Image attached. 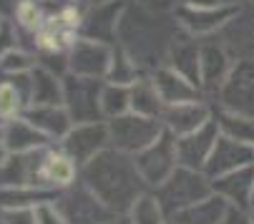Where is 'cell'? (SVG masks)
<instances>
[{
  "label": "cell",
  "instance_id": "cell-16",
  "mask_svg": "<svg viewBox=\"0 0 254 224\" xmlns=\"http://www.w3.org/2000/svg\"><path fill=\"white\" fill-rule=\"evenodd\" d=\"M219 124L211 116L201 129L187 134V136H176V151H179V164L181 166H189V169H201L211 154V149L219 139Z\"/></svg>",
  "mask_w": 254,
  "mask_h": 224
},
{
  "label": "cell",
  "instance_id": "cell-44",
  "mask_svg": "<svg viewBox=\"0 0 254 224\" xmlns=\"http://www.w3.org/2000/svg\"><path fill=\"white\" fill-rule=\"evenodd\" d=\"M249 214H252V219H254V207H252V209H249Z\"/></svg>",
  "mask_w": 254,
  "mask_h": 224
},
{
  "label": "cell",
  "instance_id": "cell-14",
  "mask_svg": "<svg viewBox=\"0 0 254 224\" xmlns=\"http://www.w3.org/2000/svg\"><path fill=\"white\" fill-rule=\"evenodd\" d=\"M124 10H126V0H101V3L88 5L81 25V35L116 46Z\"/></svg>",
  "mask_w": 254,
  "mask_h": 224
},
{
  "label": "cell",
  "instance_id": "cell-15",
  "mask_svg": "<svg viewBox=\"0 0 254 224\" xmlns=\"http://www.w3.org/2000/svg\"><path fill=\"white\" fill-rule=\"evenodd\" d=\"M249 164H254V146L239 139H232L227 134H219V139H216L211 154L204 164V174L209 179H216V176L249 166Z\"/></svg>",
  "mask_w": 254,
  "mask_h": 224
},
{
  "label": "cell",
  "instance_id": "cell-40",
  "mask_svg": "<svg viewBox=\"0 0 254 224\" xmlns=\"http://www.w3.org/2000/svg\"><path fill=\"white\" fill-rule=\"evenodd\" d=\"M8 156H10V151H8V146L3 144V136H0V164H5Z\"/></svg>",
  "mask_w": 254,
  "mask_h": 224
},
{
  "label": "cell",
  "instance_id": "cell-33",
  "mask_svg": "<svg viewBox=\"0 0 254 224\" xmlns=\"http://www.w3.org/2000/svg\"><path fill=\"white\" fill-rule=\"evenodd\" d=\"M35 217H38V224H68L56 199L43 202V204L35 207Z\"/></svg>",
  "mask_w": 254,
  "mask_h": 224
},
{
  "label": "cell",
  "instance_id": "cell-29",
  "mask_svg": "<svg viewBox=\"0 0 254 224\" xmlns=\"http://www.w3.org/2000/svg\"><path fill=\"white\" fill-rule=\"evenodd\" d=\"M143 76V68L121 48L114 46V58H111V68H108V83H121V86H133L138 78Z\"/></svg>",
  "mask_w": 254,
  "mask_h": 224
},
{
  "label": "cell",
  "instance_id": "cell-9",
  "mask_svg": "<svg viewBox=\"0 0 254 224\" xmlns=\"http://www.w3.org/2000/svg\"><path fill=\"white\" fill-rule=\"evenodd\" d=\"M56 202H58L68 224H103V222L116 219V214L108 209L83 181L63 189Z\"/></svg>",
  "mask_w": 254,
  "mask_h": 224
},
{
  "label": "cell",
  "instance_id": "cell-24",
  "mask_svg": "<svg viewBox=\"0 0 254 224\" xmlns=\"http://www.w3.org/2000/svg\"><path fill=\"white\" fill-rule=\"evenodd\" d=\"M229 207L232 204L224 197H219L214 192L211 197H206V199H201V202H196V204H191L187 209L176 212L171 217V222L174 224H222V219L227 217Z\"/></svg>",
  "mask_w": 254,
  "mask_h": 224
},
{
  "label": "cell",
  "instance_id": "cell-8",
  "mask_svg": "<svg viewBox=\"0 0 254 224\" xmlns=\"http://www.w3.org/2000/svg\"><path fill=\"white\" fill-rule=\"evenodd\" d=\"M81 176V164L70 156L65 149H38L35 154V174H33V184L38 186H48V189H68L73 186L76 179Z\"/></svg>",
  "mask_w": 254,
  "mask_h": 224
},
{
  "label": "cell",
  "instance_id": "cell-10",
  "mask_svg": "<svg viewBox=\"0 0 254 224\" xmlns=\"http://www.w3.org/2000/svg\"><path fill=\"white\" fill-rule=\"evenodd\" d=\"M111 58H114V46L111 43L78 35L73 48L68 51V73L106 81L108 68H111Z\"/></svg>",
  "mask_w": 254,
  "mask_h": 224
},
{
  "label": "cell",
  "instance_id": "cell-13",
  "mask_svg": "<svg viewBox=\"0 0 254 224\" xmlns=\"http://www.w3.org/2000/svg\"><path fill=\"white\" fill-rule=\"evenodd\" d=\"M61 146L73 156L81 166L93 159L98 151H103L106 146H111V131H108V121H83V124H73L63 139Z\"/></svg>",
  "mask_w": 254,
  "mask_h": 224
},
{
  "label": "cell",
  "instance_id": "cell-35",
  "mask_svg": "<svg viewBox=\"0 0 254 224\" xmlns=\"http://www.w3.org/2000/svg\"><path fill=\"white\" fill-rule=\"evenodd\" d=\"M18 46V30L13 20H5L3 28H0V58H3L8 51H13Z\"/></svg>",
  "mask_w": 254,
  "mask_h": 224
},
{
  "label": "cell",
  "instance_id": "cell-39",
  "mask_svg": "<svg viewBox=\"0 0 254 224\" xmlns=\"http://www.w3.org/2000/svg\"><path fill=\"white\" fill-rule=\"evenodd\" d=\"M227 0H181L179 5H189V8H216V5H224Z\"/></svg>",
  "mask_w": 254,
  "mask_h": 224
},
{
  "label": "cell",
  "instance_id": "cell-19",
  "mask_svg": "<svg viewBox=\"0 0 254 224\" xmlns=\"http://www.w3.org/2000/svg\"><path fill=\"white\" fill-rule=\"evenodd\" d=\"M209 119H211V108H209V103L204 98L164 106V114H161L164 126L174 136H187V134L201 129Z\"/></svg>",
  "mask_w": 254,
  "mask_h": 224
},
{
  "label": "cell",
  "instance_id": "cell-27",
  "mask_svg": "<svg viewBox=\"0 0 254 224\" xmlns=\"http://www.w3.org/2000/svg\"><path fill=\"white\" fill-rule=\"evenodd\" d=\"M214 119H216V124H219L222 134L254 146V114H237V111L216 108Z\"/></svg>",
  "mask_w": 254,
  "mask_h": 224
},
{
  "label": "cell",
  "instance_id": "cell-25",
  "mask_svg": "<svg viewBox=\"0 0 254 224\" xmlns=\"http://www.w3.org/2000/svg\"><path fill=\"white\" fill-rule=\"evenodd\" d=\"M30 81H33V103L30 106H58L63 103V76L35 66L30 71Z\"/></svg>",
  "mask_w": 254,
  "mask_h": 224
},
{
  "label": "cell",
  "instance_id": "cell-45",
  "mask_svg": "<svg viewBox=\"0 0 254 224\" xmlns=\"http://www.w3.org/2000/svg\"><path fill=\"white\" fill-rule=\"evenodd\" d=\"M103 224H119V222H103Z\"/></svg>",
  "mask_w": 254,
  "mask_h": 224
},
{
  "label": "cell",
  "instance_id": "cell-11",
  "mask_svg": "<svg viewBox=\"0 0 254 224\" xmlns=\"http://www.w3.org/2000/svg\"><path fill=\"white\" fill-rule=\"evenodd\" d=\"M234 61H237V58H234L232 51L222 43L219 35L201 38L199 78H201V91H204V96H216V91H219L222 83L227 81Z\"/></svg>",
  "mask_w": 254,
  "mask_h": 224
},
{
  "label": "cell",
  "instance_id": "cell-23",
  "mask_svg": "<svg viewBox=\"0 0 254 224\" xmlns=\"http://www.w3.org/2000/svg\"><path fill=\"white\" fill-rule=\"evenodd\" d=\"M58 189L38 184H13V186H0V212L3 209H23V207H38L43 202L58 199Z\"/></svg>",
  "mask_w": 254,
  "mask_h": 224
},
{
  "label": "cell",
  "instance_id": "cell-22",
  "mask_svg": "<svg viewBox=\"0 0 254 224\" xmlns=\"http://www.w3.org/2000/svg\"><path fill=\"white\" fill-rule=\"evenodd\" d=\"M28 121H33L35 126H38L51 141H58L63 139L70 129H73V119H70L68 108L63 103L58 106H30L25 111Z\"/></svg>",
  "mask_w": 254,
  "mask_h": 224
},
{
  "label": "cell",
  "instance_id": "cell-12",
  "mask_svg": "<svg viewBox=\"0 0 254 224\" xmlns=\"http://www.w3.org/2000/svg\"><path fill=\"white\" fill-rule=\"evenodd\" d=\"M242 5L234 3H224L216 8H189V5H179L174 10V18L179 23V28H184L187 33L196 35V38H209L216 35L224 25H229V20L239 13Z\"/></svg>",
  "mask_w": 254,
  "mask_h": 224
},
{
  "label": "cell",
  "instance_id": "cell-2",
  "mask_svg": "<svg viewBox=\"0 0 254 224\" xmlns=\"http://www.w3.org/2000/svg\"><path fill=\"white\" fill-rule=\"evenodd\" d=\"M176 28L179 23L174 15L166 18V13H154L136 3H126L116 46H121L143 71L151 73L154 68L164 66Z\"/></svg>",
  "mask_w": 254,
  "mask_h": 224
},
{
  "label": "cell",
  "instance_id": "cell-5",
  "mask_svg": "<svg viewBox=\"0 0 254 224\" xmlns=\"http://www.w3.org/2000/svg\"><path fill=\"white\" fill-rule=\"evenodd\" d=\"M103 83H106L103 78H88V76H76V73L63 76V106L68 108L73 124L103 119L101 108Z\"/></svg>",
  "mask_w": 254,
  "mask_h": 224
},
{
  "label": "cell",
  "instance_id": "cell-20",
  "mask_svg": "<svg viewBox=\"0 0 254 224\" xmlns=\"http://www.w3.org/2000/svg\"><path fill=\"white\" fill-rule=\"evenodd\" d=\"M3 144L8 146L10 154H30V151H38V149L48 146L51 139L35 126L33 121H28V116H18V119H10L5 121L3 126Z\"/></svg>",
  "mask_w": 254,
  "mask_h": 224
},
{
  "label": "cell",
  "instance_id": "cell-32",
  "mask_svg": "<svg viewBox=\"0 0 254 224\" xmlns=\"http://www.w3.org/2000/svg\"><path fill=\"white\" fill-rule=\"evenodd\" d=\"M38 66V56L33 51L15 46L13 51H8L3 58H0V76H10V73H28Z\"/></svg>",
  "mask_w": 254,
  "mask_h": 224
},
{
  "label": "cell",
  "instance_id": "cell-7",
  "mask_svg": "<svg viewBox=\"0 0 254 224\" xmlns=\"http://www.w3.org/2000/svg\"><path fill=\"white\" fill-rule=\"evenodd\" d=\"M136 166L143 176V181L149 184V189H156L161 181H166L171 176V171L179 166V151H176V136L164 126L161 136L149 144L143 151H138L136 156Z\"/></svg>",
  "mask_w": 254,
  "mask_h": 224
},
{
  "label": "cell",
  "instance_id": "cell-36",
  "mask_svg": "<svg viewBox=\"0 0 254 224\" xmlns=\"http://www.w3.org/2000/svg\"><path fill=\"white\" fill-rule=\"evenodd\" d=\"M133 3L146 10H154V13H174L181 0H133Z\"/></svg>",
  "mask_w": 254,
  "mask_h": 224
},
{
  "label": "cell",
  "instance_id": "cell-43",
  "mask_svg": "<svg viewBox=\"0 0 254 224\" xmlns=\"http://www.w3.org/2000/svg\"><path fill=\"white\" fill-rule=\"evenodd\" d=\"M3 23H5V18H3V15H0V28H3Z\"/></svg>",
  "mask_w": 254,
  "mask_h": 224
},
{
  "label": "cell",
  "instance_id": "cell-41",
  "mask_svg": "<svg viewBox=\"0 0 254 224\" xmlns=\"http://www.w3.org/2000/svg\"><path fill=\"white\" fill-rule=\"evenodd\" d=\"M227 3H234V5H249V3H254V0H227Z\"/></svg>",
  "mask_w": 254,
  "mask_h": 224
},
{
  "label": "cell",
  "instance_id": "cell-26",
  "mask_svg": "<svg viewBox=\"0 0 254 224\" xmlns=\"http://www.w3.org/2000/svg\"><path fill=\"white\" fill-rule=\"evenodd\" d=\"M164 101L151 81L149 73H143V76L131 86V111L136 114H143V116H151V119H161L164 114Z\"/></svg>",
  "mask_w": 254,
  "mask_h": 224
},
{
  "label": "cell",
  "instance_id": "cell-28",
  "mask_svg": "<svg viewBox=\"0 0 254 224\" xmlns=\"http://www.w3.org/2000/svg\"><path fill=\"white\" fill-rule=\"evenodd\" d=\"M126 217L131 219V224H166L169 222V214L164 204L159 202L156 192H149V189L133 202Z\"/></svg>",
  "mask_w": 254,
  "mask_h": 224
},
{
  "label": "cell",
  "instance_id": "cell-17",
  "mask_svg": "<svg viewBox=\"0 0 254 224\" xmlns=\"http://www.w3.org/2000/svg\"><path fill=\"white\" fill-rule=\"evenodd\" d=\"M199 58H201V38L187 33L184 28H176L164 63L171 66L179 73H184V76L191 78L196 86H201V78H199Z\"/></svg>",
  "mask_w": 254,
  "mask_h": 224
},
{
  "label": "cell",
  "instance_id": "cell-34",
  "mask_svg": "<svg viewBox=\"0 0 254 224\" xmlns=\"http://www.w3.org/2000/svg\"><path fill=\"white\" fill-rule=\"evenodd\" d=\"M3 224H38L35 207H23V209H3L0 214Z\"/></svg>",
  "mask_w": 254,
  "mask_h": 224
},
{
  "label": "cell",
  "instance_id": "cell-38",
  "mask_svg": "<svg viewBox=\"0 0 254 224\" xmlns=\"http://www.w3.org/2000/svg\"><path fill=\"white\" fill-rule=\"evenodd\" d=\"M23 3V0H0V15H3L5 20H13L18 5Z\"/></svg>",
  "mask_w": 254,
  "mask_h": 224
},
{
  "label": "cell",
  "instance_id": "cell-1",
  "mask_svg": "<svg viewBox=\"0 0 254 224\" xmlns=\"http://www.w3.org/2000/svg\"><path fill=\"white\" fill-rule=\"evenodd\" d=\"M81 179L116 217H126L133 202L149 189L136 159L114 146H106L81 166Z\"/></svg>",
  "mask_w": 254,
  "mask_h": 224
},
{
  "label": "cell",
  "instance_id": "cell-42",
  "mask_svg": "<svg viewBox=\"0 0 254 224\" xmlns=\"http://www.w3.org/2000/svg\"><path fill=\"white\" fill-rule=\"evenodd\" d=\"M252 207H254V186H252ZM252 207H249V209H252Z\"/></svg>",
  "mask_w": 254,
  "mask_h": 224
},
{
  "label": "cell",
  "instance_id": "cell-31",
  "mask_svg": "<svg viewBox=\"0 0 254 224\" xmlns=\"http://www.w3.org/2000/svg\"><path fill=\"white\" fill-rule=\"evenodd\" d=\"M28 111V103L23 98V93L18 91V86L13 83L10 76H0V119L10 121L18 119Z\"/></svg>",
  "mask_w": 254,
  "mask_h": 224
},
{
  "label": "cell",
  "instance_id": "cell-30",
  "mask_svg": "<svg viewBox=\"0 0 254 224\" xmlns=\"http://www.w3.org/2000/svg\"><path fill=\"white\" fill-rule=\"evenodd\" d=\"M101 108H103V119H114L121 114L131 111V86H121V83H103V93H101Z\"/></svg>",
  "mask_w": 254,
  "mask_h": 224
},
{
  "label": "cell",
  "instance_id": "cell-21",
  "mask_svg": "<svg viewBox=\"0 0 254 224\" xmlns=\"http://www.w3.org/2000/svg\"><path fill=\"white\" fill-rule=\"evenodd\" d=\"M211 184H214V192L224 197L232 207L249 209L252 207V186H254V164L216 176V179H211Z\"/></svg>",
  "mask_w": 254,
  "mask_h": 224
},
{
  "label": "cell",
  "instance_id": "cell-47",
  "mask_svg": "<svg viewBox=\"0 0 254 224\" xmlns=\"http://www.w3.org/2000/svg\"><path fill=\"white\" fill-rule=\"evenodd\" d=\"M0 214H3V212H0ZM0 224H3V219H0Z\"/></svg>",
  "mask_w": 254,
  "mask_h": 224
},
{
  "label": "cell",
  "instance_id": "cell-4",
  "mask_svg": "<svg viewBox=\"0 0 254 224\" xmlns=\"http://www.w3.org/2000/svg\"><path fill=\"white\" fill-rule=\"evenodd\" d=\"M108 131H111V146L114 149L136 156L138 151H143L149 144H154L161 136L164 121L136 114V111H128V114L108 119Z\"/></svg>",
  "mask_w": 254,
  "mask_h": 224
},
{
  "label": "cell",
  "instance_id": "cell-37",
  "mask_svg": "<svg viewBox=\"0 0 254 224\" xmlns=\"http://www.w3.org/2000/svg\"><path fill=\"white\" fill-rule=\"evenodd\" d=\"M222 224H254L249 209H239V207H229L227 217L222 219Z\"/></svg>",
  "mask_w": 254,
  "mask_h": 224
},
{
  "label": "cell",
  "instance_id": "cell-6",
  "mask_svg": "<svg viewBox=\"0 0 254 224\" xmlns=\"http://www.w3.org/2000/svg\"><path fill=\"white\" fill-rule=\"evenodd\" d=\"M214 98L219 108L237 111V114H254V53L234 61L227 81Z\"/></svg>",
  "mask_w": 254,
  "mask_h": 224
},
{
  "label": "cell",
  "instance_id": "cell-18",
  "mask_svg": "<svg viewBox=\"0 0 254 224\" xmlns=\"http://www.w3.org/2000/svg\"><path fill=\"white\" fill-rule=\"evenodd\" d=\"M149 76H151V81H154V86H156V91H159V96H161V101H164L166 106L204 98L201 86H196L191 78H187L184 73L174 71V68L166 66V63L159 66V68H154Z\"/></svg>",
  "mask_w": 254,
  "mask_h": 224
},
{
  "label": "cell",
  "instance_id": "cell-3",
  "mask_svg": "<svg viewBox=\"0 0 254 224\" xmlns=\"http://www.w3.org/2000/svg\"><path fill=\"white\" fill-rule=\"evenodd\" d=\"M154 192H156L159 202L164 204V209H166V214L171 219L176 212H181V209H187V207L211 197L214 194V184L201 169H189V166L179 164L171 171V176L166 181H161Z\"/></svg>",
  "mask_w": 254,
  "mask_h": 224
},
{
  "label": "cell",
  "instance_id": "cell-46",
  "mask_svg": "<svg viewBox=\"0 0 254 224\" xmlns=\"http://www.w3.org/2000/svg\"><path fill=\"white\" fill-rule=\"evenodd\" d=\"M166 224H174V222H171V219H169V222H166Z\"/></svg>",
  "mask_w": 254,
  "mask_h": 224
}]
</instances>
